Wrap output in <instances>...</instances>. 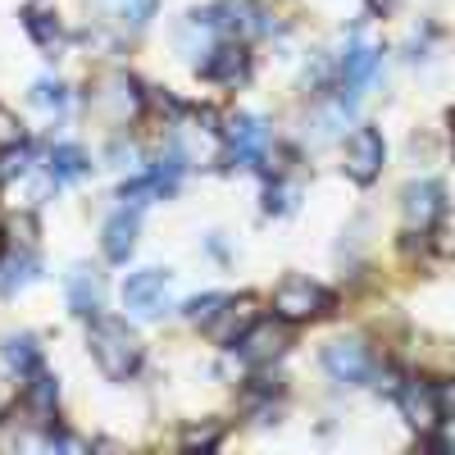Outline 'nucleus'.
Masks as SVG:
<instances>
[{"mask_svg": "<svg viewBox=\"0 0 455 455\" xmlns=\"http://www.w3.org/2000/svg\"><path fill=\"white\" fill-rule=\"evenodd\" d=\"M296 196H300V187H296V182L269 187V196H264V210H269V214H287V210L296 205Z\"/></svg>", "mask_w": 455, "mask_h": 455, "instance_id": "aec40b11", "label": "nucleus"}, {"mask_svg": "<svg viewBox=\"0 0 455 455\" xmlns=\"http://www.w3.org/2000/svg\"><path fill=\"white\" fill-rule=\"evenodd\" d=\"M442 446H455V419L446 424V433H442Z\"/></svg>", "mask_w": 455, "mask_h": 455, "instance_id": "a878e982", "label": "nucleus"}, {"mask_svg": "<svg viewBox=\"0 0 455 455\" xmlns=\"http://www.w3.org/2000/svg\"><path fill=\"white\" fill-rule=\"evenodd\" d=\"M373 68H378V46L351 42L347 60H341V78H347V87H364V83L373 78Z\"/></svg>", "mask_w": 455, "mask_h": 455, "instance_id": "2eb2a0df", "label": "nucleus"}, {"mask_svg": "<svg viewBox=\"0 0 455 455\" xmlns=\"http://www.w3.org/2000/svg\"><path fill=\"white\" fill-rule=\"evenodd\" d=\"M87 347H92L96 364L105 369V378H114V383H124V378H132L141 369V341L124 319H100L96 315L92 332H87Z\"/></svg>", "mask_w": 455, "mask_h": 455, "instance_id": "f257e3e1", "label": "nucleus"}, {"mask_svg": "<svg viewBox=\"0 0 455 455\" xmlns=\"http://www.w3.org/2000/svg\"><path fill=\"white\" fill-rule=\"evenodd\" d=\"M223 300H228V296H219V291H210V296H196L192 306H187V319L205 328V323H210V319H214V315L223 310Z\"/></svg>", "mask_w": 455, "mask_h": 455, "instance_id": "6ab92c4d", "label": "nucleus"}, {"mask_svg": "<svg viewBox=\"0 0 455 455\" xmlns=\"http://www.w3.org/2000/svg\"><path fill=\"white\" fill-rule=\"evenodd\" d=\"M259 323V310H255V300L251 296H228L223 300V310L205 323V332H210V341H214V347H223V351H237V341L251 332Z\"/></svg>", "mask_w": 455, "mask_h": 455, "instance_id": "7ed1b4c3", "label": "nucleus"}, {"mask_svg": "<svg viewBox=\"0 0 455 455\" xmlns=\"http://www.w3.org/2000/svg\"><path fill=\"white\" fill-rule=\"evenodd\" d=\"M137 246V210H119L109 223H105V255L114 264H124Z\"/></svg>", "mask_w": 455, "mask_h": 455, "instance_id": "9b49d317", "label": "nucleus"}, {"mask_svg": "<svg viewBox=\"0 0 455 455\" xmlns=\"http://www.w3.org/2000/svg\"><path fill=\"white\" fill-rule=\"evenodd\" d=\"M32 96H36V105H46V109H64V100H68V96H64V87H60V83H51V78H46V83H36V92H32Z\"/></svg>", "mask_w": 455, "mask_h": 455, "instance_id": "393cba45", "label": "nucleus"}, {"mask_svg": "<svg viewBox=\"0 0 455 455\" xmlns=\"http://www.w3.org/2000/svg\"><path fill=\"white\" fill-rule=\"evenodd\" d=\"M32 274H36V259H32V255H28V259H14L10 269H5V278H0V287H5V291H14V287L32 283Z\"/></svg>", "mask_w": 455, "mask_h": 455, "instance_id": "5701e85b", "label": "nucleus"}, {"mask_svg": "<svg viewBox=\"0 0 455 455\" xmlns=\"http://www.w3.org/2000/svg\"><path fill=\"white\" fill-rule=\"evenodd\" d=\"M28 169V146H10V150H0V182H10L14 173Z\"/></svg>", "mask_w": 455, "mask_h": 455, "instance_id": "4be33fe9", "label": "nucleus"}, {"mask_svg": "<svg viewBox=\"0 0 455 455\" xmlns=\"http://www.w3.org/2000/svg\"><path fill=\"white\" fill-rule=\"evenodd\" d=\"M23 23H28V32H32V36H36V42H42V46H55V36H60V23H55V19H51V14H46L42 5H32Z\"/></svg>", "mask_w": 455, "mask_h": 455, "instance_id": "a211bd4d", "label": "nucleus"}, {"mask_svg": "<svg viewBox=\"0 0 455 455\" xmlns=\"http://www.w3.org/2000/svg\"><path fill=\"white\" fill-rule=\"evenodd\" d=\"M83 173H87L83 146H55V150H51V178H55V182H78Z\"/></svg>", "mask_w": 455, "mask_h": 455, "instance_id": "f3484780", "label": "nucleus"}, {"mask_svg": "<svg viewBox=\"0 0 455 455\" xmlns=\"http://www.w3.org/2000/svg\"><path fill=\"white\" fill-rule=\"evenodd\" d=\"M0 255H5V223H0Z\"/></svg>", "mask_w": 455, "mask_h": 455, "instance_id": "bb28decb", "label": "nucleus"}, {"mask_svg": "<svg viewBox=\"0 0 455 455\" xmlns=\"http://www.w3.org/2000/svg\"><path fill=\"white\" fill-rule=\"evenodd\" d=\"M55 401H60V383H55V373L32 369V373H28V387H23V405L36 414V419H51V414H55Z\"/></svg>", "mask_w": 455, "mask_h": 455, "instance_id": "ddd939ff", "label": "nucleus"}, {"mask_svg": "<svg viewBox=\"0 0 455 455\" xmlns=\"http://www.w3.org/2000/svg\"><path fill=\"white\" fill-rule=\"evenodd\" d=\"M0 355H5V364H10L19 378H28L32 369H42V351H36V341H32L28 332L5 337V347H0Z\"/></svg>", "mask_w": 455, "mask_h": 455, "instance_id": "dca6fc26", "label": "nucleus"}, {"mask_svg": "<svg viewBox=\"0 0 455 455\" xmlns=\"http://www.w3.org/2000/svg\"><path fill=\"white\" fill-rule=\"evenodd\" d=\"M10 146H23V124L10 109H0V150H10Z\"/></svg>", "mask_w": 455, "mask_h": 455, "instance_id": "b1692460", "label": "nucleus"}, {"mask_svg": "<svg viewBox=\"0 0 455 455\" xmlns=\"http://www.w3.org/2000/svg\"><path fill=\"white\" fill-rule=\"evenodd\" d=\"M246 68H251V60H246L242 46H219V51H210V60L201 64V73H205L210 83H242Z\"/></svg>", "mask_w": 455, "mask_h": 455, "instance_id": "f8f14e48", "label": "nucleus"}, {"mask_svg": "<svg viewBox=\"0 0 455 455\" xmlns=\"http://www.w3.org/2000/svg\"><path fill=\"white\" fill-rule=\"evenodd\" d=\"M383 160H387V141L378 128H355V137L347 141V178L369 187L378 173H383Z\"/></svg>", "mask_w": 455, "mask_h": 455, "instance_id": "20e7f679", "label": "nucleus"}, {"mask_svg": "<svg viewBox=\"0 0 455 455\" xmlns=\"http://www.w3.org/2000/svg\"><path fill=\"white\" fill-rule=\"evenodd\" d=\"M164 296H169L164 269H141V274H128V283H124V306L132 315H146V319L164 310Z\"/></svg>", "mask_w": 455, "mask_h": 455, "instance_id": "1a4fd4ad", "label": "nucleus"}, {"mask_svg": "<svg viewBox=\"0 0 455 455\" xmlns=\"http://www.w3.org/2000/svg\"><path fill=\"white\" fill-rule=\"evenodd\" d=\"M237 351H242V360L255 364V369L274 364V360L287 351V328H283V323H255V328L237 341Z\"/></svg>", "mask_w": 455, "mask_h": 455, "instance_id": "9d476101", "label": "nucleus"}, {"mask_svg": "<svg viewBox=\"0 0 455 455\" xmlns=\"http://www.w3.org/2000/svg\"><path fill=\"white\" fill-rule=\"evenodd\" d=\"M323 369H328L332 383H347L351 387V383H364V378H369L373 360L364 351V341L341 337V341H328V347H323Z\"/></svg>", "mask_w": 455, "mask_h": 455, "instance_id": "0eeeda50", "label": "nucleus"}, {"mask_svg": "<svg viewBox=\"0 0 455 455\" xmlns=\"http://www.w3.org/2000/svg\"><path fill=\"white\" fill-rule=\"evenodd\" d=\"M100 278L96 274H87V269H73L68 274V306H73V315H83V319H96L100 315Z\"/></svg>", "mask_w": 455, "mask_h": 455, "instance_id": "4468645a", "label": "nucleus"}, {"mask_svg": "<svg viewBox=\"0 0 455 455\" xmlns=\"http://www.w3.org/2000/svg\"><path fill=\"white\" fill-rule=\"evenodd\" d=\"M401 214H405V228L410 233H428V228L446 214V196L437 182H410L401 192Z\"/></svg>", "mask_w": 455, "mask_h": 455, "instance_id": "6e6552de", "label": "nucleus"}, {"mask_svg": "<svg viewBox=\"0 0 455 455\" xmlns=\"http://www.w3.org/2000/svg\"><path fill=\"white\" fill-rule=\"evenodd\" d=\"M396 401H401V414H405V424L414 428V433H433L437 424H442V392L433 387V383H405L401 392H396Z\"/></svg>", "mask_w": 455, "mask_h": 455, "instance_id": "423d86ee", "label": "nucleus"}, {"mask_svg": "<svg viewBox=\"0 0 455 455\" xmlns=\"http://www.w3.org/2000/svg\"><path fill=\"white\" fill-rule=\"evenodd\" d=\"M269 146H274V132L259 119H251V114L228 124V160L233 164H264L269 160Z\"/></svg>", "mask_w": 455, "mask_h": 455, "instance_id": "39448f33", "label": "nucleus"}, {"mask_svg": "<svg viewBox=\"0 0 455 455\" xmlns=\"http://www.w3.org/2000/svg\"><path fill=\"white\" fill-rule=\"evenodd\" d=\"M328 306H332V296L319 283H310V278H287L274 291V315L283 323H310V319L328 315Z\"/></svg>", "mask_w": 455, "mask_h": 455, "instance_id": "f03ea898", "label": "nucleus"}, {"mask_svg": "<svg viewBox=\"0 0 455 455\" xmlns=\"http://www.w3.org/2000/svg\"><path fill=\"white\" fill-rule=\"evenodd\" d=\"M219 437H223V428H219V424L187 428V433H182V446H187V451H196V446H201V451H210V446H219Z\"/></svg>", "mask_w": 455, "mask_h": 455, "instance_id": "412c9836", "label": "nucleus"}]
</instances>
